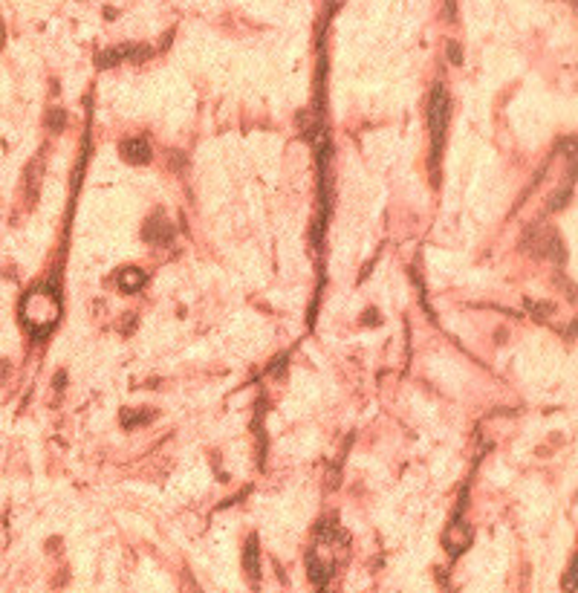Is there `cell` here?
Wrapping results in <instances>:
<instances>
[{"label": "cell", "instance_id": "cell-10", "mask_svg": "<svg viewBox=\"0 0 578 593\" xmlns=\"http://www.w3.org/2000/svg\"><path fill=\"white\" fill-rule=\"evenodd\" d=\"M154 420V411L151 408H125L119 414V422L125 425V429H136V425H144Z\"/></svg>", "mask_w": 578, "mask_h": 593}, {"label": "cell", "instance_id": "cell-1", "mask_svg": "<svg viewBox=\"0 0 578 593\" xmlns=\"http://www.w3.org/2000/svg\"><path fill=\"white\" fill-rule=\"evenodd\" d=\"M61 293L55 284H38L20 301V321L32 339H46L61 319Z\"/></svg>", "mask_w": 578, "mask_h": 593}, {"label": "cell", "instance_id": "cell-11", "mask_svg": "<svg viewBox=\"0 0 578 593\" xmlns=\"http://www.w3.org/2000/svg\"><path fill=\"white\" fill-rule=\"evenodd\" d=\"M41 174H43V162H41V156H38V159L29 165V171H27V200H29V203H35V197H38Z\"/></svg>", "mask_w": 578, "mask_h": 593}, {"label": "cell", "instance_id": "cell-2", "mask_svg": "<svg viewBox=\"0 0 578 593\" xmlns=\"http://www.w3.org/2000/svg\"><path fill=\"white\" fill-rule=\"evenodd\" d=\"M451 110V99L448 90L443 84H434L431 99H428V128H431V180L437 182V162L445 145V128H448V113Z\"/></svg>", "mask_w": 578, "mask_h": 593}, {"label": "cell", "instance_id": "cell-7", "mask_svg": "<svg viewBox=\"0 0 578 593\" xmlns=\"http://www.w3.org/2000/svg\"><path fill=\"white\" fill-rule=\"evenodd\" d=\"M307 573H309L312 585L324 587V585L330 582V576H332V564H324V561H321V556H318L316 550H312V553L307 556Z\"/></svg>", "mask_w": 578, "mask_h": 593}, {"label": "cell", "instance_id": "cell-12", "mask_svg": "<svg viewBox=\"0 0 578 593\" xmlns=\"http://www.w3.org/2000/svg\"><path fill=\"white\" fill-rule=\"evenodd\" d=\"M64 125H67V113L64 110H50V113H46V131L61 133Z\"/></svg>", "mask_w": 578, "mask_h": 593}, {"label": "cell", "instance_id": "cell-8", "mask_svg": "<svg viewBox=\"0 0 578 593\" xmlns=\"http://www.w3.org/2000/svg\"><path fill=\"white\" fill-rule=\"evenodd\" d=\"M144 281H148V275H144L139 267H125L122 272L116 275V284H119V290H122V293H139L144 287Z\"/></svg>", "mask_w": 578, "mask_h": 593}, {"label": "cell", "instance_id": "cell-5", "mask_svg": "<svg viewBox=\"0 0 578 593\" xmlns=\"http://www.w3.org/2000/svg\"><path fill=\"white\" fill-rule=\"evenodd\" d=\"M142 237H144L148 244H154V246L171 244V241H174V226L168 223L162 215H154V218L144 220V226H142Z\"/></svg>", "mask_w": 578, "mask_h": 593}, {"label": "cell", "instance_id": "cell-4", "mask_svg": "<svg viewBox=\"0 0 578 593\" xmlns=\"http://www.w3.org/2000/svg\"><path fill=\"white\" fill-rule=\"evenodd\" d=\"M443 544H445V550L451 553V559L460 556V553L469 547V544H471V530H469L466 521L454 518L451 524H448V530L443 533Z\"/></svg>", "mask_w": 578, "mask_h": 593}, {"label": "cell", "instance_id": "cell-3", "mask_svg": "<svg viewBox=\"0 0 578 593\" xmlns=\"http://www.w3.org/2000/svg\"><path fill=\"white\" fill-rule=\"evenodd\" d=\"M151 58V50L142 44H122V46H113V50L102 53L99 55V64L102 69H110V67H119L122 61H148Z\"/></svg>", "mask_w": 578, "mask_h": 593}, {"label": "cell", "instance_id": "cell-16", "mask_svg": "<svg viewBox=\"0 0 578 593\" xmlns=\"http://www.w3.org/2000/svg\"><path fill=\"white\" fill-rule=\"evenodd\" d=\"M321 593H332V590H327V587H321Z\"/></svg>", "mask_w": 578, "mask_h": 593}, {"label": "cell", "instance_id": "cell-6", "mask_svg": "<svg viewBox=\"0 0 578 593\" xmlns=\"http://www.w3.org/2000/svg\"><path fill=\"white\" fill-rule=\"evenodd\" d=\"M119 154H122V159L130 162V165H148L151 162V142L144 136L125 139L122 145H119Z\"/></svg>", "mask_w": 578, "mask_h": 593}, {"label": "cell", "instance_id": "cell-14", "mask_svg": "<svg viewBox=\"0 0 578 593\" xmlns=\"http://www.w3.org/2000/svg\"><path fill=\"white\" fill-rule=\"evenodd\" d=\"M445 12L448 18H457V0H445Z\"/></svg>", "mask_w": 578, "mask_h": 593}, {"label": "cell", "instance_id": "cell-15", "mask_svg": "<svg viewBox=\"0 0 578 593\" xmlns=\"http://www.w3.org/2000/svg\"><path fill=\"white\" fill-rule=\"evenodd\" d=\"M379 313H365V324H379Z\"/></svg>", "mask_w": 578, "mask_h": 593}, {"label": "cell", "instance_id": "cell-13", "mask_svg": "<svg viewBox=\"0 0 578 593\" xmlns=\"http://www.w3.org/2000/svg\"><path fill=\"white\" fill-rule=\"evenodd\" d=\"M445 53H448V61L451 64H463V50H460V44H457V41H448Z\"/></svg>", "mask_w": 578, "mask_h": 593}, {"label": "cell", "instance_id": "cell-9", "mask_svg": "<svg viewBox=\"0 0 578 593\" xmlns=\"http://www.w3.org/2000/svg\"><path fill=\"white\" fill-rule=\"evenodd\" d=\"M243 571L252 582H257L260 576V553H257V538L249 535L246 538V547H243Z\"/></svg>", "mask_w": 578, "mask_h": 593}]
</instances>
